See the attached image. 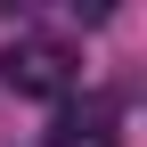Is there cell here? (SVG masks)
Instances as JSON below:
<instances>
[{
	"mask_svg": "<svg viewBox=\"0 0 147 147\" xmlns=\"http://www.w3.org/2000/svg\"><path fill=\"white\" fill-rule=\"evenodd\" d=\"M0 82H8L16 98H65L74 90V49L57 33H25V41L0 49Z\"/></svg>",
	"mask_w": 147,
	"mask_h": 147,
	"instance_id": "1",
	"label": "cell"
},
{
	"mask_svg": "<svg viewBox=\"0 0 147 147\" xmlns=\"http://www.w3.org/2000/svg\"><path fill=\"white\" fill-rule=\"evenodd\" d=\"M49 147H123V106L106 90H82L49 115Z\"/></svg>",
	"mask_w": 147,
	"mask_h": 147,
	"instance_id": "2",
	"label": "cell"
}]
</instances>
